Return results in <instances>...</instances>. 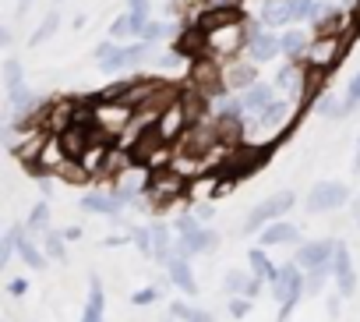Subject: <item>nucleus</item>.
<instances>
[{"instance_id":"obj_9","label":"nucleus","mask_w":360,"mask_h":322,"mask_svg":"<svg viewBox=\"0 0 360 322\" xmlns=\"http://www.w3.org/2000/svg\"><path fill=\"white\" fill-rule=\"evenodd\" d=\"M335 244H339L335 237H314V241H304V244H297L293 262H297L304 273H314V269H332Z\"/></svg>"},{"instance_id":"obj_3","label":"nucleus","mask_w":360,"mask_h":322,"mask_svg":"<svg viewBox=\"0 0 360 322\" xmlns=\"http://www.w3.org/2000/svg\"><path fill=\"white\" fill-rule=\"evenodd\" d=\"M304 269L297 266V262H283L279 266V273H276V280L269 283V294L279 301V322H286L290 315H293V308H297V301L307 294L304 290Z\"/></svg>"},{"instance_id":"obj_23","label":"nucleus","mask_w":360,"mask_h":322,"mask_svg":"<svg viewBox=\"0 0 360 322\" xmlns=\"http://www.w3.org/2000/svg\"><path fill=\"white\" fill-rule=\"evenodd\" d=\"M103 311H106V290H103V280L92 273L89 276V301H85V311L78 322H103Z\"/></svg>"},{"instance_id":"obj_1","label":"nucleus","mask_w":360,"mask_h":322,"mask_svg":"<svg viewBox=\"0 0 360 322\" xmlns=\"http://www.w3.org/2000/svg\"><path fill=\"white\" fill-rule=\"evenodd\" d=\"M328 0H265L262 4V22L269 29H293V25H311Z\"/></svg>"},{"instance_id":"obj_33","label":"nucleus","mask_w":360,"mask_h":322,"mask_svg":"<svg viewBox=\"0 0 360 322\" xmlns=\"http://www.w3.org/2000/svg\"><path fill=\"white\" fill-rule=\"evenodd\" d=\"M22 85H25V68H22L18 57H8V61H4V89L15 92V89H22Z\"/></svg>"},{"instance_id":"obj_39","label":"nucleus","mask_w":360,"mask_h":322,"mask_svg":"<svg viewBox=\"0 0 360 322\" xmlns=\"http://www.w3.org/2000/svg\"><path fill=\"white\" fill-rule=\"evenodd\" d=\"M191 311H195V308H191L188 301H169V318H173V322H188Z\"/></svg>"},{"instance_id":"obj_18","label":"nucleus","mask_w":360,"mask_h":322,"mask_svg":"<svg viewBox=\"0 0 360 322\" xmlns=\"http://www.w3.org/2000/svg\"><path fill=\"white\" fill-rule=\"evenodd\" d=\"M258 244H262V248H283V244H304V237H300V227H297V223L276 220V223H269L265 230H258Z\"/></svg>"},{"instance_id":"obj_17","label":"nucleus","mask_w":360,"mask_h":322,"mask_svg":"<svg viewBox=\"0 0 360 322\" xmlns=\"http://www.w3.org/2000/svg\"><path fill=\"white\" fill-rule=\"evenodd\" d=\"M255 82H262L258 78V64L255 61H226V68H223V85H226V92H244V89H251Z\"/></svg>"},{"instance_id":"obj_45","label":"nucleus","mask_w":360,"mask_h":322,"mask_svg":"<svg viewBox=\"0 0 360 322\" xmlns=\"http://www.w3.org/2000/svg\"><path fill=\"white\" fill-rule=\"evenodd\" d=\"M15 43V32L11 29H0V47H11Z\"/></svg>"},{"instance_id":"obj_47","label":"nucleus","mask_w":360,"mask_h":322,"mask_svg":"<svg viewBox=\"0 0 360 322\" xmlns=\"http://www.w3.org/2000/svg\"><path fill=\"white\" fill-rule=\"evenodd\" d=\"M353 174L360 178V135H356V152H353Z\"/></svg>"},{"instance_id":"obj_7","label":"nucleus","mask_w":360,"mask_h":322,"mask_svg":"<svg viewBox=\"0 0 360 322\" xmlns=\"http://www.w3.org/2000/svg\"><path fill=\"white\" fill-rule=\"evenodd\" d=\"M349 202H353V192L342 181H318V185H311L304 209L311 216H321V213H335V209H342Z\"/></svg>"},{"instance_id":"obj_10","label":"nucleus","mask_w":360,"mask_h":322,"mask_svg":"<svg viewBox=\"0 0 360 322\" xmlns=\"http://www.w3.org/2000/svg\"><path fill=\"white\" fill-rule=\"evenodd\" d=\"M166 280H169V287H176L180 294H188V297H195L198 294V280H195V273H191V255L184 252V248H173V255L166 259Z\"/></svg>"},{"instance_id":"obj_12","label":"nucleus","mask_w":360,"mask_h":322,"mask_svg":"<svg viewBox=\"0 0 360 322\" xmlns=\"http://www.w3.org/2000/svg\"><path fill=\"white\" fill-rule=\"evenodd\" d=\"M342 50H346L342 36H314V39H311V50H307L304 61H307L314 71H328V68L342 57Z\"/></svg>"},{"instance_id":"obj_49","label":"nucleus","mask_w":360,"mask_h":322,"mask_svg":"<svg viewBox=\"0 0 360 322\" xmlns=\"http://www.w3.org/2000/svg\"><path fill=\"white\" fill-rule=\"evenodd\" d=\"M349 206H353V223H356V227H360V192H356V199H353V202H349Z\"/></svg>"},{"instance_id":"obj_41","label":"nucleus","mask_w":360,"mask_h":322,"mask_svg":"<svg viewBox=\"0 0 360 322\" xmlns=\"http://www.w3.org/2000/svg\"><path fill=\"white\" fill-rule=\"evenodd\" d=\"M251 304H255L251 297H230V315H233V318H244V315L251 311Z\"/></svg>"},{"instance_id":"obj_20","label":"nucleus","mask_w":360,"mask_h":322,"mask_svg":"<svg viewBox=\"0 0 360 322\" xmlns=\"http://www.w3.org/2000/svg\"><path fill=\"white\" fill-rule=\"evenodd\" d=\"M223 287H226V294L230 297H258L262 294V287H265V280H258L251 269L244 273V269H226V280H223Z\"/></svg>"},{"instance_id":"obj_52","label":"nucleus","mask_w":360,"mask_h":322,"mask_svg":"<svg viewBox=\"0 0 360 322\" xmlns=\"http://www.w3.org/2000/svg\"><path fill=\"white\" fill-rule=\"evenodd\" d=\"M53 4H64V0H53Z\"/></svg>"},{"instance_id":"obj_14","label":"nucleus","mask_w":360,"mask_h":322,"mask_svg":"<svg viewBox=\"0 0 360 322\" xmlns=\"http://www.w3.org/2000/svg\"><path fill=\"white\" fill-rule=\"evenodd\" d=\"M290 113H293V103H290V99H276L269 110H262V113L251 120V135H255V131H258L262 138H272V135H279V131L286 128Z\"/></svg>"},{"instance_id":"obj_6","label":"nucleus","mask_w":360,"mask_h":322,"mask_svg":"<svg viewBox=\"0 0 360 322\" xmlns=\"http://www.w3.org/2000/svg\"><path fill=\"white\" fill-rule=\"evenodd\" d=\"M173 230H176V244L184 248L188 255H205V252H212V248L219 244V234L209 230L195 213H191V216H180V220L173 223Z\"/></svg>"},{"instance_id":"obj_13","label":"nucleus","mask_w":360,"mask_h":322,"mask_svg":"<svg viewBox=\"0 0 360 322\" xmlns=\"http://www.w3.org/2000/svg\"><path fill=\"white\" fill-rule=\"evenodd\" d=\"M148 22H152L148 11H131V8H127L124 15H117V18L110 22V39H117V43H138Z\"/></svg>"},{"instance_id":"obj_42","label":"nucleus","mask_w":360,"mask_h":322,"mask_svg":"<svg viewBox=\"0 0 360 322\" xmlns=\"http://www.w3.org/2000/svg\"><path fill=\"white\" fill-rule=\"evenodd\" d=\"M8 294H11V297H25V294H29V280H22V276L8 280Z\"/></svg>"},{"instance_id":"obj_44","label":"nucleus","mask_w":360,"mask_h":322,"mask_svg":"<svg viewBox=\"0 0 360 322\" xmlns=\"http://www.w3.org/2000/svg\"><path fill=\"white\" fill-rule=\"evenodd\" d=\"M127 8H131V11H148V15H152V4H148V0H127Z\"/></svg>"},{"instance_id":"obj_30","label":"nucleus","mask_w":360,"mask_h":322,"mask_svg":"<svg viewBox=\"0 0 360 322\" xmlns=\"http://www.w3.org/2000/svg\"><path fill=\"white\" fill-rule=\"evenodd\" d=\"M43 248H46V255L50 259H57V262H68V237H64V230H46L43 234Z\"/></svg>"},{"instance_id":"obj_26","label":"nucleus","mask_w":360,"mask_h":322,"mask_svg":"<svg viewBox=\"0 0 360 322\" xmlns=\"http://www.w3.org/2000/svg\"><path fill=\"white\" fill-rule=\"evenodd\" d=\"M318 113H321V117H328V120H342V117H349V113H353V106H349V99H346V96L325 92V96L318 99Z\"/></svg>"},{"instance_id":"obj_28","label":"nucleus","mask_w":360,"mask_h":322,"mask_svg":"<svg viewBox=\"0 0 360 322\" xmlns=\"http://www.w3.org/2000/svg\"><path fill=\"white\" fill-rule=\"evenodd\" d=\"M57 32H60V15H57V11H50V15L36 25V32L29 36V47H43V43H50Z\"/></svg>"},{"instance_id":"obj_25","label":"nucleus","mask_w":360,"mask_h":322,"mask_svg":"<svg viewBox=\"0 0 360 322\" xmlns=\"http://www.w3.org/2000/svg\"><path fill=\"white\" fill-rule=\"evenodd\" d=\"M244 99L240 96H233V92H226V96H219L216 103H212V120H244Z\"/></svg>"},{"instance_id":"obj_38","label":"nucleus","mask_w":360,"mask_h":322,"mask_svg":"<svg viewBox=\"0 0 360 322\" xmlns=\"http://www.w3.org/2000/svg\"><path fill=\"white\" fill-rule=\"evenodd\" d=\"M169 283V280H166ZM166 283H159V287H145V290H134L131 294V304H152V301H159L162 294H166Z\"/></svg>"},{"instance_id":"obj_31","label":"nucleus","mask_w":360,"mask_h":322,"mask_svg":"<svg viewBox=\"0 0 360 322\" xmlns=\"http://www.w3.org/2000/svg\"><path fill=\"white\" fill-rule=\"evenodd\" d=\"M131 244L141 252V259H155V237H152V227H131Z\"/></svg>"},{"instance_id":"obj_50","label":"nucleus","mask_w":360,"mask_h":322,"mask_svg":"<svg viewBox=\"0 0 360 322\" xmlns=\"http://www.w3.org/2000/svg\"><path fill=\"white\" fill-rule=\"evenodd\" d=\"M39 188H43V195H50L53 192V181L50 178H39Z\"/></svg>"},{"instance_id":"obj_43","label":"nucleus","mask_w":360,"mask_h":322,"mask_svg":"<svg viewBox=\"0 0 360 322\" xmlns=\"http://www.w3.org/2000/svg\"><path fill=\"white\" fill-rule=\"evenodd\" d=\"M188 322H216V315H212V311H205V308H195Z\"/></svg>"},{"instance_id":"obj_2","label":"nucleus","mask_w":360,"mask_h":322,"mask_svg":"<svg viewBox=\"0 0 360 322\" xmlns=\"http://www.w3.org/2000/svg\"><path fill=\"white\" fill-rule=\"evenodd\" d=\"M155 54V47L152 43H117V39H103L96 50H92V61H96V68L99 71H106V75H117V71H127V68H134V64H141V61H148Z\"/></svg>"},{"instance_id":"obj_27","label":"nucleus","mask_w":360,"mask_h":322,"mask_svg":"<svg viewBox=\"0 0 360 322\" xmlns=\"http://www.w3.org/2000/svg\"><path fill=\"white\" fill-rule=\"evenodd\" d=\"M248 262H251V273H255L258 280H265V283H272L276 273H279V266H272V259H269V252H265L262 244L248 252Z\"/></svg>"},{"instance_id":"obj_21","label":"nucleus","mask_w":360,"mask_h":322,"mask_svg":"<svg viewBox=\"0 0 360 322\" xmlns=\"http://www.w3.org/2000/svg\"><path fill=\"white\" fill-rule=\"evenodd\" d=\"M311 32H304L300 25H293V29H283L279 32V50H283V61H304L307 57V50H311Z\"/></svg>"},{"instance_id":"obj_24","label":"nucleus","mask_w":360,"mask_h":322,"mask_svg":"<svg viewBox=\"0 0 360 322\" xmlns=\"http://www.w3.org/2000/svg\"><path fill=\"white\" fill-rule=\"evenodd\" d=\"M39 96L29 89V85H22V89H15V92H8V106H11V117L15 120H22V117H32L36 110H39Z\"/></svg>"},{"instance_id":"obj_48","label":"nucleus","mask_w":360,"mask_h":322,"mask_svg":"<svg viewBox=\"0 0 360 322\" xmlns=\"http://www.w3.org/2000/svg\"><path fill=\"white\" fill-rule=\"evenodd\" d=\"M195 216H198V220H202V223H205V220H209V216H212V206H198V209H195Z\"/></svg>"},{"instance_id":"obj_40","label":"nucleus","mask_w":360,"mask_h":322,"mask_svg":"<svg viewBox=\"0 0 360 322\" xmlns=\"http://www.w3.org/2000/svg\"><path fill=\"white\" fill-rule=\"evenodd\" d=\"M342 96L349 99V106H353V110H360V71L349 78V85H346V92H342Z\"/></svg>"},{"instance_id":"obj_34","label":"nucleus","mask_w":360,"mask_h":322,"mask_svg":"<svg viewBox=\"0 0 360 322\" xmlns=\"http://www.w3.org/2000/svg\"><path fill=\"white\" fill-rule=\"evenodd\" d=\"M25 227H29V234H39V237H43V234L50 230V206L39 202V206L29 213V223H25Z\"/></svg>"},{"instance_id":"obj_8","label":"nucleus","mask_w":360,"mask_h":322,"mask_svg":"<svg viewBox=\"0 0 360 322\" xmlns=\"http://www.w3.org/2000/svg\"><path fill=\"white\" fill-rule=\"evenodd\" d=\"M311 64L307 61H283V68H279V75H276V89L283 92V99H290V103H300L304 99V92L311 89Z\"/></svg>"},{"instance_id":"obj_15","label":"nucleus","mask_w":360,"mask_h":322,"mask_svg":"<svg viewBox=\"0 0 360 322\" xmlns=\"http://www.w3.org/2000/svg\"><path fill=\"white\" fill-rule=\"evenodd\" d=\"M311 36H349L346 4H325V11L311 22Z\"/></svg>"},{"instance_id":"obj_51","label":"nucleus","mask_w":360,"mask_h":322,"mask_svg":"<svg viewBox=\"0 0 360 322\" xmlns=\"http://www.w3.org/2000/svg\"><path fill=\"white\" fill-rule=\"evenodd\" d=\"M29 8H32V0H18V15H25Z\"/></svg>"},{"instance_id":"obj_46","label":"nucleus","mask_w":360,"mask_h":322,"mask_svg":"<svg viewBox=\"0 0 360 322\" xmlns=\"http://www.w3.org/2000/svg\"><path fill=\"white\" fill-rule=\"evenodd\" d=\"M82 234H85L82 227H64V237H68V241H78Z\"/></svg>"},{"instance_id":"obj_35","label":"nucleus","mask_w":360,"mask_h":322,"mask_svg":"<svg viewBox=\"0 0 360 322\" xmlns=\"http://www.w3.org/2000/svg\"><path fill=\"white\" fill-rule=\"evenodd\" d=\"M15 255H18V234L11 227V230H4V241H0V269H8Z\"/></svg>"},{"instance_id":"obj_16","label":"nucleus","mask_w":360,"mask_h":322,"mask_svg":"<svg viewBox=\"0 0 360 322\" xmlns=\"http://www.w3.org/2000/svg\"><path fill=\"white\" fill-rule=\"evenodd\" d=\"M127 206L131 202H127V195L120 188L117 192H89V195H82V209L92 213V216H120Z\"/></svg>"},{"instance_id":"obj_36","label":"nucleus","mask_w":360,"mask_h":322,"mask_svg":"<svg viewBox=\"0 0 360 322\" xmlns=\"http://www.w3.org/2000/svg\"><path fill=\"white\" fill-rule=\"evenodd\" d=\"M307 280H304V290L314 297V294H321L325 290V283H328V276H332V269H314V273H304Z\"/></svg>"},{"instance_id":"obj_32","label":"nucleus","mask_w":360,"mask_h":322,"mask_svg":"<svg viewBox=\"0 0 360 322\" xmlns=\"http://www.w3.org/2000/svg\"><path fill=\"white\" fill-rule=\"evenodd\" d=\"M173 36V25L169 22H159V18H152L148 25H145V32H141V43H152V47H159V43H166Z\"/></svg>"},{"instance_id":"obj_37","label":"nucleus","mask_w":360,"mask_h":322,"mask_svg":"<svg viewBox=\"0 0 360 322\" xmlns=\"http://www.w3.org/2000/svg\"><path fill=\"white\" fill-rule=\"evenodd\" d=\"M202 8H205L209 15H237L240 0H202Z\"/></svg>"},{"instance_id":"obj_11","label":"nucleus","mask_w":360,"mask_h":322,"mask_svg":"<svg viewBox=\"0 0 360 322\" xmlns=\"http://www.w3.org/2000/svg\"><path fill=\"white\" fill-rule=\"evenodd\" d=\"M332 283H335V294H339V297H353V294H356V269H353V259H349V244H346V241L335 244V255H332Z\"/></svg>"},{"instance_id":"obj_22","label":"nucleus","mask_w":360,"mask_h":322,"mask_svg":"<svg viewBox=\"0 0 360 322\" xmlns=\"http://www.w3.org/2000/svg\"><path fill=\"white\" fill-rule=\"evenodd\" d=\"M276 82H255L251 89H244L240 92V99H244V110L251 113V117H258L262 110H269L272 103H276Z\"/></svg>"},{"instance_id":"obj_29","label":"nucleus","mask_w":360,"mask_h":322,"mask_svg":"<svg viewBox=\"0 0 360 322\" xmlns=\"http://www.w3.org/2000/svg\"><path fill=\"white\" fill-rule=\"evenodd\" d=\"M152 237H155V262L166 266V259H169L173 248H176V241L169 237V227H166V223H155V227H152Z\"/></svg>"},{"instance_id":"obj_19","label":"nucleus","mask_w":360,"mask_h":322,"mask_svg":"<svg viewBox=\"0 0 360 322\" xmlns=\"http://www.w3.org/2000/svg\"><path fill=\"white\" fill-rule=\"evenodd\" d=\"M15 234H18V255H22V262H25L29 269L43 273L46 262H50L46 248H39V244H36V234H29V227H22V223H15Z\"/></svg>"},{"instance_id":"obj_4","label":"nucleus","mask_w":360,"mask_h":322,"mask_svg":"<svg viewBox=\"0 0 360 322\" xmlns=\"http://www.w3.org/2000/svg\"><path fill=\"white\" fill-rule=\"evenodd\" d=\"M205 50H209L212 57H219V61H237V57L248 50V25L237 22V18L212 25L209 36H205Z\"/></svg>"},{"instance_id":"obj_5","label":"nucleus","mask_w":360,"mask_h":322,"mask_svg":"<svg viewBox=\"0 0 360 322\" xmlns=\"http://www.w3.org/2000/svg\"><path fill=\"white\" fill-rule=\"evenodd\" d=\"M297 206V195L293 192H276V195H269L265 202H258L248 216H244V227H240V234H255V230H265L269 223H276V220H283L290 209Z\"/></svg>"}]
</instances>
